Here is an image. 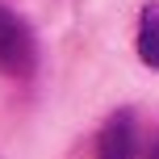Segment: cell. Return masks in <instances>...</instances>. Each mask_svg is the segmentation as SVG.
Instances as JSON below:
<instances>
[{"instance_id":"obj_1","label":"cell","mask_w":159,"mask_h":159,"mask_svg":"<svg viewBox=\"0 0 159 159\" xmlns=\"http://www.w3.org/2000/svg\"><path fill=\"white\" fill-rule=\"evenodd\" d=\"M34 63H38V46H34L30 25L0 4V71L4 75H30Z\"/></svg>"},{"instance_id":"obj_2","label":"cell","mask_w":159,"mask_h":159,"mask_svg":"<svg viewBox=\"0 0 159 159\" xmlns=\"http://www.w3.org/2000/svg\"><path fill=\"white\" fill-rule=\"evenodd\" d=\"M96 159H138V121L130 109L113 113L96 134Z\"/></svg>"},{"instance_id":"obj_3","label":"cell","mask_w":159,"mask_h":159,"mask_svg":"<svg viewBox=\"0 0 159 159\" xmlns=\"http://www.w3.org/2000/svg\"><path fill=\"white\" fill-rule=\"evenodd\" d=\"M138 59L159 71V0H151L138 17Z\"/></svg>"}]
</instances>
